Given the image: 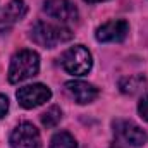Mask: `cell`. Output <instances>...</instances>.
Here are the masks:
<instances>
[{"instance_id": "ba28073f", "label": "cell", "mask_w": 148, "mask_h": 148, "mask_svg": "<svg viewBox=\"0 0 148 148\" xmlns=\"http://www.w3.org/2000/svg\"><path fill=\"white\" fill-rule=\"evenodd\" d=\"M43 10L59 23H71L77 19V9L71 0H47L43 3Z\"/></svg>"}, {"instance_id": "8fae6325", "label": "cell", "mask_w": 148, "mask_h": 148, "mask_svg": "<svg viewBox=\"0 0 148 148\" xmlns=\"http://www.w3.org/2000/svg\"><path fill=\"white\" fill-rule=\"evenodd\" d=\"M147 84V79L143 76H129V77H124L121 83H119V88L122 93H129V95H134L138 91H141Z\"/></svg>"}, {"instance_id": "7a4b0ae2", "label": "cell", "mask_w": 148, "mask_h": 148, "mask_svg": "<svg viewBox=\"0 0 148 148\" xmlns=\"http://www.w3.org/2000/svg\"><path fill=\"white\" fill-rule=\"evenodd\" d=\"M73 38V33L60 26V24H52L45 21H38L36 24L31 28V40L45 48H53L64 41H69Z\"/></svg>"}, {"instance_id": "7c38bea8", "label": "cell", "mask_w": 148, "mask_h": 148, "mask_svg": "<svg viewBox=\"0 0 148 148\" xmlns=\"http://www.w3.org/2000/svg\"><path fill=\"white\" fill-rule=\"evenodd\" d=\"M50 148H77V143L73 134H69L67 131H60L52 138Z\"/></svg>"}, {"instance_id": "30bf717a", "label": "cell", "mask_w": 148, "mask_h": 148, "mask_svg": "<svg viewBox=\"0 0 148 148\" xmlns=\"http://www.w3.org/2000/svg\"><path fill=\"white\" fill-rule=\"evenodd\" d=\"M66 91H67V95L73 98L74 102L79 103V105L91 103L98 97V90L93 84H90L86 81H79V79L67 81L66 83Z\"/></svg>"}, {"instance_id": "5b68a950", "label": "cell", "mask_w": 148, "mask_h": 148, "mask_svg": "<svg viewBox=\"0 0 148 148\" xmlns=\"http://www.w3.org/2000/svg\"><path fill=\"white\" fill-rule=\"evenodd\" d=\"M16 97H17L21 107L35 109V107L43 105L45 102H48L52 98V91L48 86H45L41 83H35V84H28V86L19 88Z\"/></svg>"}, {"instance_id": "6da1fadb", "label": "cell", "mask_w": 148, "mask_h": 148, "mask_svg": "<svg viewBox=\"0 0 148 148\" xmlns=\"http://www.w3.org/2000/svg\"><path fill=\"white\" fill-rule=\"evenodd\" d=\"M38 71H40V57H38V53L26 48V50H19L17 53L12 55L7 77H9L10 83L16 84V83L26 81V79L36 76Z\"/></svg>"}, {"instance_id": "3957f363", "label": "cell", "mask_w": 148, "mask_h": 148, "mask_svg": "<svg viewBox=\"0 0 148 148\" xmlns=\"http://www.w3.org/2000/svg\"><path fill=\"white\" fill-rule=\"evenodd\" d=\"M91 66H93L91 53L83 45H74L71 48H67L62 55V67L69 74L84 76L90 73Z\"/></svg>"}, {"instance_id": "9c48e42d", "label": "cell", "mask_w": 148, "mask_h": 148, "mask_svg": "<svg viewBox=\"0 0 148 148\" xmlns=\"http://www.w3.org/2000/svg\"><path fill=\"white\" fill-rule=\"evenodd\" d=\"M127 33H129V24L122 19H114L102 24L97 29L95 36L102 43H114V41H122L127 36Z\"/></svg>"}, {"instance_id": "4fadbf2b", "label": "cell", "mask_w": 148, "mask_h": 148, "mask_svg": "<svg viewBox=\"0 0 148 148\" xmlns=\"http://www.w3.org/2000/svg\"><path fill=\"white\" fill-rule=\"evenodd\" d=\"M60 119H62V112H60L59 107L53 105V107H50L48 110L41 115V124L50 129V127H55V126L60 122Z\"/></svg>"}, {"instance_id": "9a60e30c", "label": "cell", "mask_w": 148, "mask_h": 148, "mask_svg": "<svg viewBox=\"0 0 148 148\" xmlns=\"http://www.w3.org/2000/svg\"><path fill=\"white\" fill-rule=\"evenodd\" d=\"M9 110V98L0 93V117H3Z\"/></svg>"}, {"instance_id": "5bb4252c", "label": "cell", "mask_w": 148, "mask_h": 148, "mask_svg": "<svg viewBox=\"0 0 148 148\" xmlns=\"http://www.w3.org/2000/svg\"><path fill=\"white\" fill-rule=\"evenodd\" d=\"M138 112H140V115H141L145 121H148V95L140 102V105H138Z\"/></svg>"}, {"instance_id": "2e32d148", "label": "cell", "mask_w": 148, "mask_h": 148, "mask_svg": "<svg viewBox=\"0 0 148 148\" xmlns=\"http://www.w3.org/2000/svg\"><path fill=\"white\" fill-rule=\"evenodd\" d=\"M110 148H124V147H122V143H121V141H115Z\"/></svg>"}, {"instance_id": "277c9868", "label": "cell", "mask_w": 148, "mask_h": 148, "mask_svg": "<svg viewBox=\"0 0 148 148\" xmlns=\"http://www.w3.org/2000/svg\"><path fill=\"white\" fill-rule=\"evenodd\" d=\"M114 134L117 138V141H121L122 145L127 147H143L148 141L147 133L133 121L127 119H117L114 121Z\"/></svg>"}, {"instance_id": "8992f818", "label": "cell", "mask_w": 148, "mask_h": 148, "mask_svg": "<svg viewBox=\"0 0 148 148\" xmlns=\"http://www.w3.org/2000/svg\"><path fill=\"white\" fill-rule=\"evenodd\" d=\"M10 147L12 148H40L41 138L38 129L31 122H21L10 134Z\"/></svg>"}, {"instance_id": "e0dca14e", "label": "cell", "mask_w": 148, "mask_h": 148, "mask_svg": "<svg viewBox=\"0 0 148 148\" xmlns=\"http://www.w3.org/2000/svg\"><path fill=\"white\" fill-rule=\"evenodd\" d=\"M84 2H90V3H97V2H103V0H84Z\"/></svg>"}, {"instance_id": "52a82bcc", "label": "cell", "mask_w": 148, "mask_h": 148, "mask_svg": "<svg viewBox=\"0 0 148 148\" xmlns=\"http://www.w3.org/2000/svg\"><path fill=\"white\" fill-rule=\"evenodd\" d=\"M28 12V5L24 0H10L0 10V33L12 29Z\"/></svg>"}]
</instances>
